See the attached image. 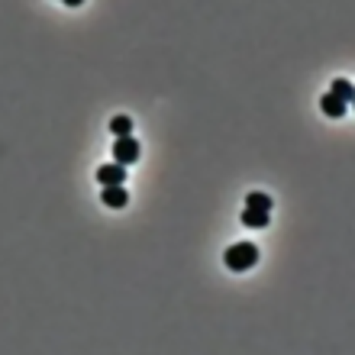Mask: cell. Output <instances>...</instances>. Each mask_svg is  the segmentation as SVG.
<instances>
[{
	"mask_svg": "<svg viewBox=\"0 0 355 355\" xmlns=\"http://www.w3.org/2000/svg\"><path fill=\"white\" fill-rule=\"evenodd\" d=\"M68 7H81V3H85V0H65Z\"/></svg>",
	"mask_w": 355,
	"mask_h": 355,
	"instance_id": "cell-10",
	"label": "cell"
},
{
	"mask_svg": "<svg viewBox=\"0 0 355 355\" xmlns=\"http://www.w3.org/2000/svg\"><path fill=\"white\" fill-rule=\"evenodd\" d=\"M320 110L336 120V116H346V103L339 101L336 94H323V97H320Z\"/></svg>",
	"mask_w": 355,
	"mask_h": 355,
	"instance_id": "cell-6",
	"label": "cell"
},
{
	"mask_svg": "<svg viewBox=\"0 0 355 355\" xmlns=\"http://www.w3.org/2000/svg\"><path fill=\"white\" fill-rule=\"evenodd\" d=\"M329 94H336L343 103H349V101H352V85H349L346 78H336V81H333V91H329Z\"/></svg>",
	"mask_w": 355,
	"mask_h": 355,
	"instance_id": "cell-8",
	"label": "cell"
},
{
	"mask_svg": "<svg viewBox=\"0 0 355 355\" xmlns=\"http://www.w3.org/2000/svg\"><path fill=\"white\" fill-rule=\"evenodd\" d=\"M97 181H101L103 187L107 184H123V181H126V165H120V162L101 165V168H97Z\"/></svg>",
	"mask_w": 355,
	"mask_h": 355,
	"instance_id": "cell-4",
	"label": "cell"
},
{
	"mask_svg": "<svg viewBox=\"0 0 355 355\" xmlns=\"http://www.w3.org/2000/svg\"><path fill=\"white\" fill-rule=\"evenodd\" d=\"M239 220H243V226H249V230H265V226H268V210H255V207H245Z\"/></svg>",
	"mask_w": 355,
	"mask_h": 355,
	"instance_id": "cell-5",
	"label": "cell"
},
{
	"mask_svg": "<svg viewBox=\"0 0 355 355\" xmlns=\"http://www.w3.org/2000/svg\"><path fill=\"white\" fill-rule=\"evenodd\" d=\"M245 207H255V210H271V197L262 194V191H252L245 197Z\"/></svg>",
	"mask_w": 355,
	"mask_h": 355,
	"instance_id": "cell-9",
	"label": "cell"
},
{
	"mask_svg": "<svg viewBox=\"0 0 355 355\" xmlns=\"http://www.w3.org/2000/svg\"><path fill=\"white\" fill-rule=\"evenodd\" d=\"M110 132H113V136H132V120H130V116H113V120H110Z\"/></svg>",
	"mask_w": 355,
	"mask_h": 355,
	"instance_id": "cell-7",
	"label": "cell"
},
{
	"mask_svg": "<svg viewBox=\"0 0 355 355\" xmlns=\"http://www.w3.org/2000/svg\"><path fill=\"white\" fill-rule=\"evenodd\" d=\"M113 159L120 162V165H136V162H139V142L132 139V136H116V142H113Z\"/></svg>",
	"mask_w": 355,
	"mask_h": 355,
	"instance_id": "cell-2",
	"label": "cell"
},
{
	"mask_svg": "<svg viewBox=\"0 0 355 355\" xmlns=\"http://www.w3.org/2000/svg\"><path fill=\"white\" fill-rule=\"evenodd\" d=\"M226 268L230 271H249L255 262H259V249L252 243H236L226 249Z\"/></svg>",
	"mask_w": 355,
	"mask_h": 355,
	"instance_id": "cell-1",
	"label": "cell"
},
{
	"mask_svg": "<svg viewBox=\"0 0 355 355\" xmlns=\"http://www.w3.org/2000/svg\"><path fill=\"white\" fill-rule=\"evenodd\" d=\"M103 207H113V210H120V207L130 204V194H126V187L123 184H107L103 187V194H101Z\"/></svg>",
	"mask_w": 355,
	"mask_h": 355,
	"instance_id": "cell-3",
	"label": "cell"
}]
</instances>
